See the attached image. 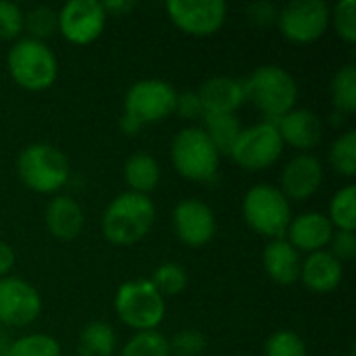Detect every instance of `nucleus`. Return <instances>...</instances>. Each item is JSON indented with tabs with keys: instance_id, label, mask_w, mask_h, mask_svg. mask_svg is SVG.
<instances>
[{
	"instance_id": "obj_1",
	"label": "nucleus",
	"mask_w": 356,
	"mask_h": 356,
	"mask_svg": "<svg viewBox=\"0 0 356 356\" xmlns=\"http://www.w3.org/2000/svg\"><path fill=\"white\" fill-rule=\"evenodd\" d=\"M156 219V207L150 196L123 192L115 196L102 215V234L115 246H131L144 240Z\"/></svg>"
},
{
	"instance_id": "obj_2",
	"label": "nucleus",
	"mask_w": 356,
	"mask_h": 356,
	"mask_svg": "<svg viewBox=\"0 0 356 356\" xmlns=\"http://www.w3.org/2000/svg\"><path fill=\"white\" fill-rule=\"evenodd\" d=\"M17 175L25 188L38 194H56L71 177L67 154L48 142H33L17 156Z\"/></svg>"
},
{
	"instance_id": "obj_3",
	"label": "nucleus",
	"mask_w": 356,
	"mask_h": 356,
	"mask_svg": "<svg viewBox=\"0 0 356 356\" xmlns=\"http://www.w3.org/2000/svg\"><path fill=\"white\" fill-rule=\"evenodd\" d=\"M246 83V100H250L263 115L265 121H280L286 113L296 106L298 86L290 71L280 65H261L257 67Z\"/></svg>"
},
{
	"instance_id": "obj_4",
	"label": "nucleus",
	"mask_w": 356,
	"mask_h": 356,
	"mask_svg": "<svg viewBox=\"0 0 356 356\" xmlns=\"http://www.w3.org/2000/svg\"><path fill=\"white\" fill-rule=\"evenodd\" d=\"M6 67L17 86L29 92L48 90L58 77V60L46 42L19 38L8 54Z\"/></svg>"
},
{
	"instance_id": "obj_5",
	"label": "nucleus",
	"mask_w": 356,
	"mask_h": 356,
	"mask_svg": "<svg viewBox=\"0 0 356 356\" xmlns=\"http://www.w3.org/2000/svg\"><path fill=\"white\" fill-rule=\"evenodd\" d=\"M221 154L215 150L202 127H184L171 140V163L175 171L198 184L217 179Z\"/></svg>"
},
{
	"instance_id": "obj_6",
	"label": "nucleus",
	"mask_w": 356,
	"mask_h": 356,
	"mask_svg": "<svg viewBox=\"0 0 356 356\" xmlns=\"http://www.w3.org/2000/svg\"><path fill=\"white\" fill-rule=\"evenodd\" d=\"M242 215L250 229L269 240H280L286 238L288 225L292 221V207L280 188L257 184L242 200Z\"/></svg>"
},
{
	"instance_id": "obj_7",
	"label": "nucleus",
	"mask_w": 356,
	"mask_h": 356,
	"mask_svg": "<svg viewBox=\"0 0 356 356\" xmlns=\"http://www.w3.org/2000/svg\"><path fill=\"white\" fill-rule=\"evenodd\" d=\"M117 317L136 332H154L167 313L165 298L150 280H129L115 294Z\"/></svg>"
},
{
	"instance_id": "obj_8",
	"label": "nucleus",
	"mask_w": 356,
	"mask_h": 356,
	"mask_svg": "<svg viewBox=\"0 0 356 356\" xmlns=\"http://www.w3.org/2000/svg\"><path fill=\"white\" fill-rule=\"evenodd\" d=\"M284 152L282 136L271 121L242 127L229 156L244 171H265L273 167Z\"/></svg>"
},
{
	"instance_id": "obj_9",
	"label": "nucleus",
	"mask_w": 356,
	"mask_h": 356,
	"mask_svg": "<svg viewBox=\"0 0 356 356\" xmlns=\"http://www.w3.org/2000/svg\"><path fill=\"white\" fill-rule=\"evenodd\" d=\"M177 92L165 79H140L136 81L123 100V115L136 119L142 127L165 121L175 111Z\"/></svg>"
},
{
	"instance_id": "obj_10",
	"label": "nucleus",
	"mask_w": 356,
	"mask_h": 356,
	"mask_svg": "<svg viewBox=\"0 0 356 356\" xmlns=\"http://www.w3.org/2000/svg\"><path fill=\"white\" fill-rule=\"evenodd\" d=\"M277 27L294 44H313L330 27V4L323 0H294L280 8Z\"/></svg>"
},
{
	"instance_id": "obj_11",
	"label": "nucleus",
	"mask_w": 356,
	"mask_h": 356,
	"mask_svg": "<svg viewBox=\"0 0 356 356\" xmlns=\"http://www.w3.org/2000/svg\"><path fill=\"white\" fill-rule=\"evenodd\" d=\"M165 10L177 29L194 38L217 33L227 19V4L223 0H169Z\"/></svg>"
},
{
	"instance_id": "obj_12",
	"label": "nucleus",
	"mask_w": 356,
	"mask_h": 356,
	"mask_svg": "<svg viewBox=\"0 0 356 356\" xmlns=\"http://www.w3.org/2000/svg\"><path fill=\"white\" fill-rule=\"evenodd\" d=\"M106 19L102 2L71 0L58 10V33L75 46H86L100 38Z\"/></svg>"
},
{
	"instance_id": "obj_13",
	"label": "nucleus",
	"mask_w": 356,
	"mask_h": 356,
	"mask_svg": "<svg viewBox=\"0 0 356 356\" xmlns=\"http://www.w3.org/2000/svg\"><path fill=\"white\" fill-rule=\"evenodd\" d=\"M42 313L40 292L25 280L6 275L0 280V327H25Z\"/></svg>"
},
{
	"instance_id": "obj_14",
	"label": "nucleus",
	"mask_w": 356,
	"mask_h": 356,
	"mask_svg": "<svg viewBox=\"0 0 356 356\" xmlns=\"http://www.w3.org/2000/svg\"><path fill=\"white\" fill-rule=\"evenodd\" d=\"M173 229L179 242H184L186 246H204L215 238L217 232L215 213L207 202L198 198L179 200L173 209Z\"/></svg>"
},
{
	"instance_id": "obj_15",
	"label": "nucleus",
	"mask_w": 356,
	"mask_h": 356,
	"mask_svg": "<svg viewBox=\"0 0 356 356\" xmlns=\"http://www.w3.org/2000/svg\"><path fill=\"white\" fill-rule=\"evenodd\" d=\"M280 184V190L288 200H307L323 184V165L315 154L300 152L286 163Z\"/></svg>"
},
{
	"instance_id": "obj_16",
	"label": "nucleus",
	"mask_w": 356,
	"mask_h": 356,
	"mask_svg": "<svg viewBox=\"0 0 356 356\" xmlns=\"http://www.w3.org/2000/svg\"><path fill=\"white\" fill-rule=\"evenodd\" d=\"M204 115H236V111L246 102V83L244 79L229 75L209 77L196 92Z\"/></svg>"
},
{
	"instance_id": "obj_17",
	"label": "nucleus",
	"mask_w": 356,
	"mask_h": 356,
	"mask_svg": "<svg viewBox=\"0 0 356 356\" xmlns=\"http://www.w3.org/2000/svg\"><path fill=\"white\" fill-rule=\"evenodd\" d=\"M275 127L282 136L284 146L288 144L300 152L313 150L323 138V121L317 113L309 108H292L280 121H275Z\"/></svg>"
},
{
	"instance_id": "obj_18",
	"label": "nucleus",
	"mask_w": 356,
	"mask_h": 356,
	"mask_svg": "<svg viewBox=\"0 0 356 356\" xmlns=\"http://www.w3.org/2000/svg\"><path fill=\"white\" fill-rule=\"evenodd\" d=\"M334 225L330 223L327 215L319 213V211H307L300 213L298 217H292L288 232H286V240L300 252H319L323 250L332 236H334Z\"/></svg>"
},
{
	"instance_id": "obj_19",
	"label": "nucleus",
	"mask_w": 356,
	"mask_h": 356,
	"mask_svg": "<svg viewBox=\"0 0 356 356\" xmlns=\"http://www.w3.org/2000/svg\"><path fill=\"white\" fill-rule=\"evenodd\" d=\"M342 280H344V267L330 250L311 252L300 265V282L311 292L317 294L334 292L342 284Z\"/></svg>"
},
{
	"instance_id": "obj_20",
	"label": "nucleus",
	"mask_w": 356,
	"mask_h": 356,
	"mask_svg": "<svg viewBox=\"0 0 356 356\" xmlns=\"http://www.w3.org/2000/svg\"><path fill=\"white\" fill-rule=\"evenodd\" d=\"M300 252L286 240H269L263 252V267L269 280L277 286H294L300 282Z\"/></svg>"
},
{
	"instance_id": "obj_21",
	"label": "nucleus",
	"mask_w": 356,
	"mask_h": 356,
	"mask_svg": "<svg viewBox=\"0 0 356 356\" xmlns=\"http://www.w3.org/2000/svg\"><path fill=\"white\" fill-rule=\"evenodd\" d=\"M48 232L63 242L75 240L83 229V211L71 196H54L44 213Z\"/></svg>"
},
{
	"instance_id": "obj_22",
	"label": "nucleus",
	"mask_w": 356,
	"mask_h": 356,
	"mask_svg": "<svg viewBox=\"0 0 356 356\" xmlns=\"http://www.w3.org/2000/svg\"><path fill=\"white\" fill-rule=\"evenodd\" d=\"M123 177L129 186V192L136 194H150L156 190L161 181V165L148 152H136L127 159L123 167Z\"/></svg>"
},
{
	"instance_id": "obj_23",
	"label": "nucleus",
	"mask_w": 356,
	"mask_h": 356,
	"mask_svg": "<svg viewBox=\"0 0 356 356\" xmlns=\"http://www.w3.org/2000/svg\"><path fill=\"white\" fill-rule=\"evenodd\" d=\"M117 350V334L113 325L104 321L88 323L77 340L79 356H113Z\"/></svg>"
},
{
	"instance_id": "obj_24",
	"label": "nucleus",
	"mask_w": 356,
	"mask_h": 356,
	"mask_svg": "<svg viewBox=\"0 0 356 356\" xmlns=\"http://www.w3.org/2000/svg\"><path fill=\"white\" fill-rule=\"evenodd\" d=\"M202 121H204L202 131L207 134V138L211 140L215 150L219 154L229 156V152L242 131L240 119L236 115H204Z\"/></svg>"
},
{
	"instance_id": "obj_25",
	"label": "nucleus",
	"mask_w": 356,
	"mask_h": 356,
	"mask_svg": "<svg viewBox=\"0 0 356 356\" xmlns=\"http://www.w3.org/2000/svg\"><path fill=\"white\" fill-rule=\"evenodd\" d=\"M330 223L334 229L355 232L356 227V188L353 184L340 188L330 202Z\"/></svg>"
},
{
	"instance_id": "obj_26",
	"label": "nucleus",
	"mask_w": 356,
	"mask_h": 356,
	"mask_svg": "<svg viewBox=\"0 0 356 356\" xmlns=\"http://www.w3.org/2000/svg\"><path fill=\"white\" fill-rule=\"evenodd\" d=\"M332 100L334 108L346 117L356 111V69L355 65H344L334 73L332 79Z\"/></svg>"
},
{
	"instance_id": "obj_27",
	"label": "nucleus",
	"mask_w": 356,
	"mask_h": 356,
	"mask_svg": "<svg viewBox=\"0 0 356 356\" xmlns=\"http://www.w3.org/2000/svg\"><path fill=\"white\" fill-rule=\"evenodd\" d=\"M330 165L332 169L342 177H355L356 175V131L348 129L342 136L334 140L330 146Z\"/></svg>"
},
{
	"instance_id": "obj_28",
	"label": "nucleus",
	"mask_w": 356,
	"mask_h": 356,
	"mask_svg": "<svg viewBox=\"0 0 356 356\" xmlns=\"http://www.w3.org/2000/svg\"><path fill=\"white\" fill-rule=\"evenodd\" d=\"M23 29L29 33L27 38L38 40V42L52 38L58 31V10L46 4L33 6L31 10L23 15Z\"/></svg>"
},
{
	"instance_id": "obj_29",
	"label": "nucleus",
	"mask_w": 356,
	"mask_h": 356,
	"mask_svg": "<svg viewBox=\"0 0 356 356\" xmlns=\"http://www.w3.org/2000/svg\"><path fill=\"white\" fill-rule=\"evenodd\" d=\"M119 356H171L169 340L159 332H136Z\"/></svg>"
},
{
	"instance_id": "obj_30",
	"label": "nucleus",
	"mask_w": 356,
	"mask_h": 356,
	"mask_svg": "<svg viewBox=\"0 0 356 356\" xmlns=\"http://www.w3.org/2000/svg\"><path fill=\"white\" fill-rule=\"evenodd\" d=\"M4 356H60V344L48 334H27L17 338Z\"/></svg>"
},
{
	"instance_id": "obj_31",
	"label": "nucleus",
	"mask_w": 356,
	"mask_h": 356,
	"mask_svg": "<svg viewBox=\"0 0 356 356\" xmlns=\"http://www.w3.org/2000/svg\"><path fill=\"white\" fill-rule=\"evenodd\" d=\"M152 286L159 290V294L165 296H177L188 286V271L179 263H163L156 267V271L150 277Z\"/></svg>"
},
{
	"instance_id": "obj_32",
	"label": "nucleus",
	"mask_w": 356,
	"mask_h": 356,
	"mask_svg": "<svg viewBox=\"0 0 356 356\" xmlns=\"http://www.w3.org/2000/svg\"><path fill=\"white\" fill-rule=\"evenodd\" d=\"M265 356H309L305 340L292 330H280L265 342Z\"/></svg>"
},
{
	"instance_id": "obj_33",
	"label": "nucleus",
	"mask_w": 356,
	"mask_h": 356,
	"mask_svg": "<svg viewBox=\"0 0 356 356\" xmlns=\"http://www.w3.org/2000/svg\"><path fill=\"white\" fill-rule=\"evenodd\" d=\"M330 23L336 33L348 42H356V0H340L334 8H330Z\"/></svg>"
},
{
	"instance_id": "obj_34",
	"label": "nucleus",
	"mask_w": 356,
	"mask_h": 356,
	"mask_svg": "<svg viewBox=\"0 0 356 356\" xmlns=\"http://www.w3.org/2000/svg\"><path fill=\"white\" fill-rule=\"evenodd\" d=\"M23 33V10L19 4L0 0V40H19Z\"/></svg>"
},
{
	"instance_id": "obj_35",
	"label": "nucleus",
	"mask_w": 356,
	"mask_h": 356,
	"mask_svg": "<svg viewBox=\"0 0 356 356\" xmlns=\"http://www.w3.org/2000/svg\"><path fill=\"white\" fill-rule=\"evenodd\" d=\"M207 346L204 336L198 330H181L169 340V350L173 356H198Z\"/></svg>"
},
{
	"instance_id": "obj_36",
	"label": "nucleus",
	"mask_w": 356,
	"mask_h": 356,
	"mask_svg": "<svg viewBox=\"0 0 356 356\" xmlns=\"http://www.w3.org/2000/svg\"><path fill=\"white\" fill-rule=\"evenodd\" d=\"M330 252L340 261H353L356 257V236L355 232H344V229H336L332 240H330Z\"/></svg>"
},
{
	"instance_id": "obj_37",
	"label": "nucleus",
	"mask_w": 356,
	"mask_h": 356,
	"mask_svg": "<svg viewBox=\"0 0 356 356\" xmlns=\"http://www.w3.org/2000/svg\"><path fill=\"white\" fill-rule=\"evenodd\" d=\"M179 119L184 121H196L204 117V108L202 102L198 98L196 92H181L175 98V111H173Z\"/></svg>"
},
{
	"instance_id": "obj_38",
	"label": "nucleus",
	"mask_w": 356,
	"mask_h": 356,
	"mask_svg": "<svg viewBox=\"0 0 356 356\" xmlns=\"http://www.w3.org/2000/svg\"><path fill=\"white\" fill-rule=\"evenodd\" d=\"M248 21L257 27H271L277 23L280 8L273 2H254L246 8Z\"/></svg>"
},
{
	"instance_id": "obj_39",
	"label": "nucleus",
	"mask_w": 356,
	"mask_h": 356,
	"mask_svg": "<svg viewBox=\"0 0 356 356\" xmlns=\"http://www.w3.org/2000/svg\"><path fill=\"white\" fill-rule=\"evenodd\" d=\"M102 8H104L106 17L108 15L111 17H123L136 8V2H131V0H106V2H102Z\"/></svg>"
},
{
	"instance_id": "obj_40",
	"label": "nucleus",
	"mask_w": 356,
	"mask_h": 356,
	"mask_svg": "<svg viewBox=\"0 0 356 356\" xmlns=\"http://www.w3.org/2000/svg\"><path fill=\"white\" fill-rule=\"evenodd\" d=\"M15 267V250L6 244L0 242V280L6 277Z\"/></svg>"
},
{
	"instance_id": "obj_41",
	"label": "nucleus",
	"mask_w": 356,
	"mask_h": 356,
	"mask_svg": "<svg viewBox=\"0 0 356 356\" xmlns=\"http://www.w3.org/2000/svg\"><path fill=\"white\" fill-rule=\"evenodd\" d=\"M119 127H121V129H123V134H127V136H136V134H140V129H142V125H140L136 119L127 117V115H123V117H121Z\"/></svg>"
},
{
	"instance_id": "obj_42",
	"label": "nucleus",
	"mask_w": 356,
	"mask_h": 356,
	"mask_svg": "<svg viewBox=\"0 0 356 356\" xmlns=\"http://www.w3.org/2000/svg\"><path fill=\"white\" fill-rule=\"evenodd\" d=\"M332 117H334V119H332V123H334V125H344V121H346V115H344V113H340V111H336V108H334Z\"/></svg>"
},
{
	"instance_id": "obj_43",
	"label": "nucleus",
	"mask_w": 356,
	"mask_h": 356,
	"mask_svg": "<svg viewBox=\"0 0 356 356\" xmlns=\"http://www.w3.org/2000/svg\"><path fill=\"white\" fill-rule=\"evenodd\" d=\"M0 342H2V327H0Z\"/></svg>"
}]
</instances>
